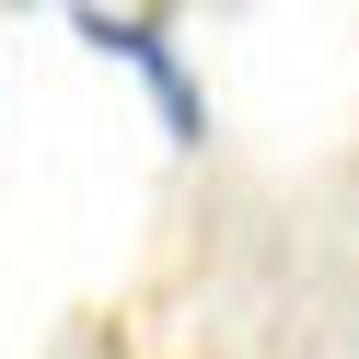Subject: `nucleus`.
Segmentation results:
<instances>
[{
    "label": "nucleus",
    "instance_id": "f257e3e1",
    "mask_svg": "<svg viewBox=\"0 0 359 359\" xmlns=\"http://www.w3.org/2000/svg\"><path fill=\"white\" fill-rule=\"evenodd\" d=\"M70 24L93 35L104 58H128L151 93H163V116H174V140H186V151L209 140V93L186 81V58H174V24H163V12H70Z\"/></svg>",
    "mask_w": 359,
    "mask_h": 359
}]
</instances>
